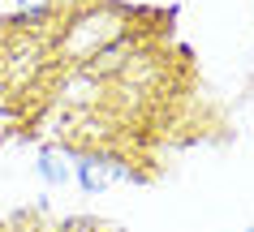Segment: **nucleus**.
I'll use <instances>...</instances> for the list:
<instances>
[{
    "label": "nucleus",
    "mask_w": 254,
    "mask_h": 232,
    "mask_svg": "<svg viewBox=\"0 0 254 232\" xmlns=\"http://www.w3.org/2000/svg\"><path fill=\"white\" fill-rule=\"evenodd\" d=\"M125 177V164L121 159H108V155H86L78 164V181H82V189L95 193V189H104V185H112V181Z\"/></svg>",
    "instance_id": "obj_1"
},
{
    "label": "nucleus",
    "mask_w": 254,
    "mask_h": 232,
    "mask_svg": "<svg viewBox=\"0 0 254 232\" xmlns=\"http://www.w3.org/2000/svg\"><path fill=\"white\" fill-rule=\"evenodd\" d=\"M39 172H43V181H48V185H61V181L69 177L65 155H61V150H43V155H39Z\"/></svg>",
    "instance_id": "obj_2"
},
{
    "label": "nucleus",
    "mask_w": 254,
    "mask_h": 232,
    "mask_svg": "<svg viewBox=\"0 0 254 232\" xmlns=\"http://www.w3.org/2000/svg\"><path fill=\"white\" fill-rule=\"evenodd\" d=\"M13 4H17V13H39L48 0H13Z\"/></svg>",
    "instance_id": "obj_3"
}]
</instances>
